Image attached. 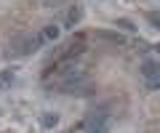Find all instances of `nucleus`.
Segmentation results:
<instances>
[{
    "label": "nucleus",
    "mask_w": 160,
    "mask_h": 133,
    "mask_svg": "<svg viewBox=\"0 0 160 133\" xmlns=\"http://www.w3.org/2000/svg\"><path fill=\"white\" fill-rule=\"evenodd\" d=\"M43 40H46L43 35H19L16 40L6 48V56L8 59H13V56H29V53H35L40 45H43Z\"/></svg>",
    "instance_id": "nucleus-1"
},
{
    "label": "nucleus",
    "mask_w": 160,
    "mask_h": 133,
    "mask_svg": "<svg viewBox=\"0 0 160 133\" xmlns=\"http://www.w3.org/2000/svg\"><path fill=\"white\" fill-rule=\"evenodd\" d=\"M62 91L64 93H72V96H88V93L93 91V85H91V80H88L86 75H69V77H64V83H62Z\"/></svg>",
    "instance_id": "nucleus-2"
},
{
    "label": "nucleus",
    "mask_w": 160,
    "mask_h": 133,
    "mask_svg": "<svg viewBox=\"0 0 160 133\" xmlns=\"http://www.w3.org/2000/svg\"><path fill=\"white\" fill-rule=\"evenodd\" d=\"M142 75L149 80V88H158V91H160V64L158 61L147 59V61L142 64Z\"/></svg>",
    "instance_id": "nucleus-3"
},
{
    "label": "nucleus",
    "mask_w": 160,
    "mask_h": 133,
    "mask_svg": "<svg viewBox=\"0 0 160 133\" xmlns=\"http://www.w3.org/2000/svg\"><path fill=\"white\" fill-rule=\"evenodd\" d=\"M80 16H83L80 6H72V11L62 19V27H64V29H75V27H78V21H80Z\"/></svg>",
    "instance_id": "nucleus-4"
},
{
    "label": "nucleus",
    "mask_w": 160,
    "mask_h": 133,
    "mask_svg": "<svg viewBox=\"0 0 160 133\" xmlns=\"http://www.w3.org/2000/svg\"><path fill=\"white\" fill-rule=\"evenodd\" d=\"M93 35H96V37H102V40H107V43H115V45L126 43V40H123V35H118V32H109V29H96Z\"/></svg>",
    "instance_id": "nucleus-5"
},
{
    "label": "nucleus",
    "mask_w": 160,
    "mask_h": 133,
    "mask_svg": "<svg viewBox=\"0 0 160 133\" xmlns=\"http://www.w3.org/2000/svg\"><path fill=\"white\" fill-rule=\"evenodd\" d=\"M83 51H86V45H83V43H78V45H72V48H69L67 53H64V59H78V56H80Z\"/></svg>",
    "instance_id": "nucleus-6"
},
{
    "label": "nucleus",
    "mask_w": 160,
    "mask_h": 133,
    "mask_svg": "<svg viewBox=\"0 0 160 133\" xmlns=\"http://www.w3.org/2000/svg\"><path fill=\"white\" fill-rule=\"evenodd\" d=\"M43 37H46V40H56V37H59V27H53V24H48V27L43 29Z\"/></svg>",
    "instance_id": "nucleus-7"
},
{
    "label": "nucleus",
    "mask_w": 160,
    "mask_h": 133,
    "mask_svg": "<svg viewBox=\"0 0 160 133\" xmlns=\"http://www.w3.org/2000/svg\"><path fill=\"white\" fill-rule=\"evenodd\" d=\"M40 122H43V128H53V125L59 122V117H56V115H46V117H43Z\"/></svg>",
    "instance_id": "nucleus-8"
},
{
    "label": "nucleus",
    "mask_w": 160,
    "mask_h": 133,
    "mask_svg": "<svg viewBox=\"0 0 160 133\" xmlns=\"http://www.w3.org/2000/svg\"><path fill=\"white\" fill-rule=\"evenodd\" d=\"M118 27H120V29H133V32H136V24L128 21V19H118Z\"/></svg>",
    "instance_id": "nucleus-9"
},
{
    "label": "nucleus",
    "mask_w": 160,
    "mask_h": 133,
    "mask_svg": "<svg viewBox=\"0 0 160 133\" xmlns=\"http://www.w3.org/2000/svg\"><path fill=\"white\" fill-rule=\"evenodd\" d=\"M149 24H152L155 29H160V13H149Z\"/></svg>",
    "instance_id": "nucleus-10"
},
{
    "label": "nucleus",
    "mask_w": 160,
    "mask_h": 133,
    "mask_svg": "<svg viewBox=\"0 0 160 133\" xmlns=\"http://www.w3.org/2000/svg\"><path fill=\"white\" fill-rule=\"evenodd\" d=\"M48 8H56V6H62V3H67V0H43Z\"/></svg>",
    "instance_id": "nucleus-11"
},
{
    "label": "nucleus",
    "mask_w": 160,
    "mask_h": 133,
    "mask_svg": "<svg viewBox=\"0 0 160 133\" xmlns=\"http://www.w3.org/2000/svg\"><path fill=\"white\" fill-rule=\"evenodd\" d=\"M72 133H88V128H86V122H80V125L78 128H75V131Z\"/></svg>",
    "instance_id": "nucleus-12"
},
{
    "label": "nucleus",
    "mask_w": 160,
    "mask_h": 133,
    "mask_svg": "<svg viewBox=\"0 0 160 133\" xmlns=\"http://www.w3.org/2000/svg\"><path fill=\"white\" fill-rule=\"evenodd\" d=\"M0 88H3V80H0Z\"/></svg>",
    "instance_id": "nucleus-13"
},
{
    "label": "nucleus",
    "mask_w": 160,
    "mask_h": 133,
    "mask_svg": "<svg viewBox=\"0 0 160 133\" xmlns=\"http://www.w3.org/2000/svg\"><path fill=\"white\" fill-rule=\"evenodd\" d=\"M158 51H160V45H158Z\"/></svg>",
    "instance_id": "nucleus-14"
}]
</instances>
